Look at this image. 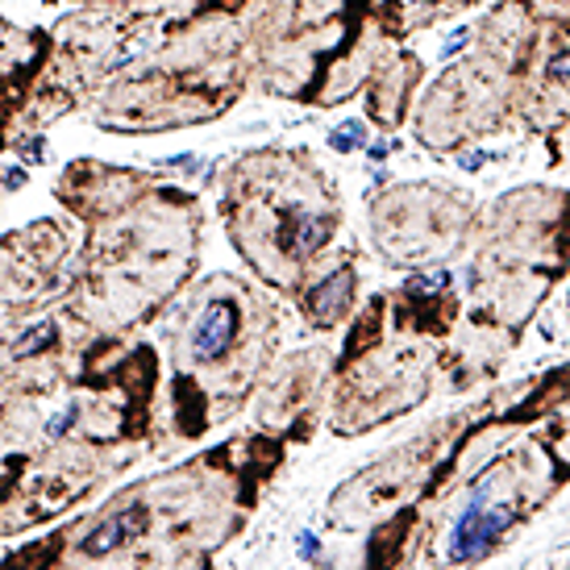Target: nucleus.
<instances>
[{"label":"nucleus","mask_w":570,"mask_h":570,"mask_svg":"<svg viewBox=\"0 0 570 570\" xmlns=\"http://www.w3.org/2000/svg\"><path fill=\"white\" fill-rule=\"evenodd\" d=\"M462 317L454 271H409L400 287L375 292L346 321L333 350L325 425L333 438H363L416 412L442 392L450 333Z\"/></svg>","instance_id":"39448f33"},{"label":"nucleus","mask_w":570,"mask_h":570,"mask_svg":"<svg viewBox=\"0 0 570 570\" xmlns=\"http://www.w3.org/2000/svg\"><path fill=\"white\" fill-rule=\"evenodd\" d=\"M246 21L250 88L301 109L358 100L387 47L371 0H258Z\"/></svg>","instance_id":"1a4fd4ad"},{"label":"nucleus","mask_w":570,"mask_h":570,"mask_svg":"<svg viewBox=\"0 0 570 570\" xmlns=\"http://www.w3.org/2000/svg\"><path fill=\"white\" fill-rule=\"evenodd\" d=\"M333 383V346H301L292 354H275L267 375L254 392V429H267L287 445H308L325 425Z\"/></svg>","instance_id":"dca6fc26"},{"label":"nucleus","mask_w":570,"mask_h":570,"mask_svg":"<svg viewBox=\"0 0 570 570\" xmlns=\"http://www.w3.org/2000/svg\"><path fill=\"white\" fill-rule=\"evenodd\" d=\"M479 200L445 179H400L366 196V238L392 271H433L466 250Z\"/></svg>","instance_id":"ddd939ff"},{"label":"nucleus","mask_w":570,"mask_h":570,"mask_svg":"<svg viewBox=\"0 0 570 570\" xmlns=\"http://www.w3.org/2000/svg\"><path fill=\"white\" fill-rule=\"evenodd\" d=\"M358 292H363V250H358V242L346 238L342 250L304 284V292L292 304L313 333H333L354 317Z\"/></svg>","instance_id":"6ab92c4d"},{"label":"nucleus","mask_w":570,"mask_h":570,"mask_svg":"<svg viewBox=\"0 0 570 570\" xmlns=\"http://www.w3.org/2000/svg\"><path fill=\"white\" fill-rule=\"evenodd\" d=\"M567 409L517 429L491 454L450 475L396 538L366 550L371 567H479L567 491Z\"/></svg>","instance_id":"423d86ee"},{"label":"nucleus","mask_w":570,"mask_h":570,"mask_svg":"<svg viewBox=\"0 0 570 570\" xmlns=\"http://www.w3.org/2000/svg\"><path fill=\"white\" fill-rule=\"evenodd\" d=\"M171 17H246L258 4V0H163Z\"/></svg>","instance_id":"4be33fe9"},{"label":"nucleus","mask_w":570,"mask_h":570,"mask_svg":"<svg viewBox=\"0 0 570 570\" xmlns=\"http://www.w3.org/2000/svg\"><path fill=\"white\" fill-rule=\"evenodd\" d=\"M163 358L138 337H96L59 387L38 442L0 488V541L59 524L129 466L163 454Z\"/></svg>","instance_id":"7ed1b4c3"},{"label":"nucleus","mask_w":570,"mask_h":570,"mask_svg":"<svg viewBox=\"0 0 570 570\" xmlns=\"http://www.w3.org/2000/svg\"><path fill=\"white\" fill-rule=\"evenodd\" d=\"M462 254V308L521 342L550 292L567 279V188L524 184L479 205Z\"/></svg>","instance_id":"9b49d317"},{"label":"nucleus","mask_w":570,"mask_h":570,"mask_svg":"<svg viewBox=\"0 0 570 570\" xmlns=\"http://www.w3.org/2000/svg\"><path fill=\"white\" fill-rule=\"evenodd\" d=\"M167 21H171L167 4H129V0L76 4L71 13L59 17L50 26L47 63L21 112L17 150L30 138H42L55 121L88 109V100L167 30Z\"/></svg>","instance_id":"f8f14e48"},{"label":"nucleus","mask_w":570,"mask_h":570,"mask_svg":"<svg viewBox=\"0 0 570 570\" xmlns=\"http://www.w3.org/2000/svg\"><path fill=\"white\" fill-rule=\"evenodd\" d=\"M292 445L242 429L4 554V567H213L246 533Z\"/></svg>","instance_id":"f257e3e1"},{"label":"nucleus","mask_w":570,"mask_h":570,"mask_svg":"<svg viewBox=\"0 0 570 570\" xmlns=\"http://www.w3.org/2000/svg\"><path fill=\"white\" fill-rule=\"evenodd\" d=\"M284 342V313L275 292L213 271L191 279L163 325L167 354V409H159L163 450L200 442L250 409L258 383Z\"/></svg>","instance_id":"20e7f679"},{"label":"nucleus","mask_w":570,"mask_h":570,"mask_svg":"<svg viewBox=\"0 0 570 570\" xmlns=\"http://www.w3.org/2000/svg\"><path fill=\"white\" fill-rule=\"evenodd\" d=\"M421 83H425V59L416 50H404L400 42L387 47V55L375 63V71L366 76L363 92H358L366 121L380 134H400V126L409 121L412 112V100L421 92Z\"/></svg>","instance_id":"aec40b11"},{"label":"nucleus","mask_w":570,"mask_h":570,"mask_svg":"<svg viewBox=\"0 0 570 570\" xmlns=\"http://www.w3.org/2000/svg\"><path fill=\"white\" fill-rule=\"evenodd\" d=\"M567 71H570V4L538 0V47L529 67V100L521 112V129L533 134L550 150V167L567 159Z\"/></svg>","instance_id":"f3484780"},{"label":"nucleus","mask_w":570,"mask_h":570,"mask_svg":"<svg viewBox=\"0 0 570 570\" xmlns=\"http://www.w3.org/2000/svg\"><path fill=\"white\" fill-rule=\"evenodd\" d=\"M471 416V400L462 409L438 416L433 425L412 433L409 442L392 445L387 454L366 462L363 471H354L330 491L325 504V524L337 533H371L387 517H409L425 504L429 483L442 466L450 442L459 438V429Z\"/></svg>","instance_id":"4468645a"},{"label":"nucleus","mask_w":570,"mask_h":570,"mask_svg":"<svg viewBox=\"0 0 570 570\" xmlns=\"http://www.w3.org/2000/svg\"><path fill=\"white\" fill-rule=\"evenodd\" d=\"M225 238L258 284L296 301L346 242L342 188L304 146H254L217 179Z\"/></svg>","instance_id":"0eeeda50"},{"label":"nucleus","mask_w":570,"mask_h":570,"mask_svg":"<svg viewBox=\"0 0 570 570\" xmlns=\"http://www.w3.org/2000/svg\"><path fill=\"white\" fill-rule=\"evenodd\" d=\"M76 4H105V0H76ZM129 4H163V0H129Z\"/></svg>","instance_id":"b1692460"},{"label":"nucleus","mask_w":570,"mask_h":570,"mask_svg":"<svg viewBox=\"0 0 570 570\" xmlns=\"http://www.w3.org/2000/svg\"><path fill=\"white\" fill-rule=\"evenodd\" d=\"M533 47L538 0H495L471 30L466 50L412 100L409 121L416 146L450 159L495 134L521 129Z\"/></svg>","instance_id":"9d476101"},{"label":"nucleus","mask_w":570,"mask_h":570,"mask_svg":"<svg viewBox=\"0 0 570 570\" xmlns=\"http://www.w3.org/2000/svg\"><path fill=\"white\" fill-rule=\"evenodd\" d=\"M80 234L71 217H38L0 234V321L33 317L67 301Z\"/></svg>","instance_id":"2eb2a0df"},{"label":"nucleus","mask_w":570,"mask_h":570,"mask_svg":"<svg viewBox=\"0 0 570 570\" xmlns=\"http://www.w3.org/2000/svg\"><path fill=\"white\" fill-rule=\"evenodd\" d=\"M55 200L83 229L63 308L96 337L142 333L196 279L205 208L163 167L71 159Z\"/></svg>","instance_id":"f03ea898"},{"label":"nucleus","mask_w":570,"mask_h":570,"mask_svg":"<svg viewBox=\"0 0 570 570\" xmlns=\"http://www.w3.org/2000/svg\"><path fill=\"white\" fill-rule=\"evenodd\" d=\"M17 184H21V171H13V175L0 171V205H4V196H9V188H17Z\"/></svg>","instance_id":"5701e85b"},{"label":"nucleus","mask_w":570,"mask_h":570,"mask_svg":"<svg viewBox=\"0 0 570 570\" xmlns=\"http://www.w3.org/2000/svg\"><path fill=\"white\" fill-rule=\"evenodd\" d=\"M47 50L50 30H30V26H13L9 17H0V155L17 150L21 112L30 105Z\"/></svg>","instance_id":"a211bd4d"},{"label":"nucleus","mask_w":570,"mask_h":570,"mask_svg":"<svg viewBox=\"0 0 570 570\" xmlns=\"http://www.w3.org/2000/svg\"><path fill=\"white\" fill-rule=\"evenodd\" d=\"M475 4H483V0H371V13H375L383 38L404 47L409 38L433 30L442 21H454Z\"/></svg>","instance_id":"412c9836"},{"label":"nucleus","mask_w":570,"mask_h":570,"mask_svg":"<svg viewBox=\"0 0 570 570\" xmlns=\"http://www.w3.org/2000/svg\"><path fill=\"white\" fill-rule=\"evenodd\" d=\"M250 92V50L242 17H171L100 92L83 117L105 134L150 138L208 126Z\"/></svg>","instance_id":"6e6552de"}]
</instances>
